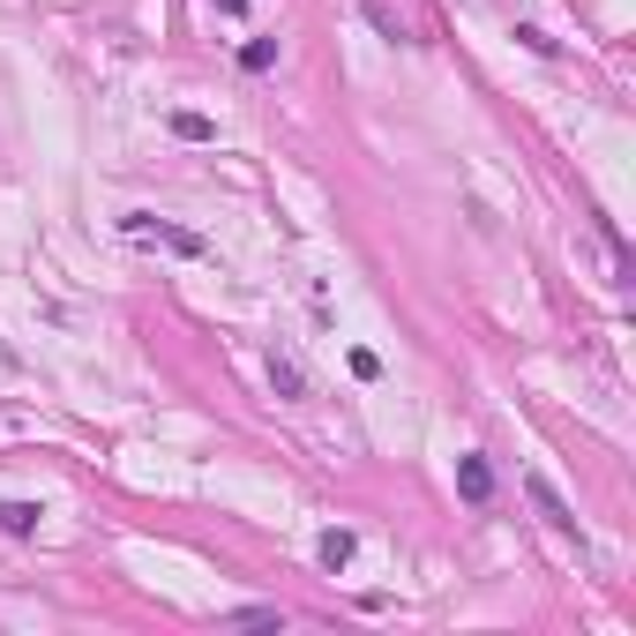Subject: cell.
<instances>
[{"instance_id":"cell-1","label":"cell","mask_w":636,"mask_h":636,"mask_svg":"<svg viewBox=\"0 0 636 636\" xmlns=\"http://www.w3.org/2000/svg\"><path fill=\"white\" fill-rule=\"evenodd\" d=\"M121 232L135 240V248H150V254L211 262V240H203V232H188V225H172V217H158V211H127V217H121Z\"/></svg>"},{"instance_id":"cell-2","label":"cell","mask_w":636,"mask_h":636,"mask_svg":"<svg viewBox=\"0 0 636 636\" xmlns=\"http://www.w3.org/2000/svg\"><path fill=\"white\" fill-rule=\"evenodd\" d=\"M524 495H532V509L547 516V532H561V540H584V524H577V509L561 502V487H554L547 472H524Z\"/></svg>"},{"instance_id":"cell-3","label":"cell","mask_w":636,"mask_h":636,"mask_svg":"<svg viewBox=\"0 0 636 636\" xmlns=\"http://www.w3.org/2000/svg\"><path fill=\"white\" fill-rule=\"evenodd\" d=\"M457 495H465L472 509H487V502H495V465H487L479 450H472V457H457Z\"/></svg>"},{"instance_id":"cell-4","label":"cell","mask_w":636,"mask_h":636,"mask_svg":"<svg viewBox=\"0 0 636 636\" xmlns=\"http://www.w3.org/2000/svg\"><path fill=\"white\" fill-rule=\"evenodd\" d=\"M270 389H277L285 405H307V375H299L293 352H270Z\"/></svg>"},{"instance_id":"cell-5","label":"cell","mask_w":636,"mask_h":636,"mask_svg":"<svg viewBox=\"0 0 636 636\" xmlns=\"http://www.w3.org/2000/svg\"><path fill=\"white\" fill-rule=\"evenodd\" d=\"M315 554H322V569H330V577H338V569H352V554H360V540H352V532H344V524H330V532H322V540H315Z\"/></svg>"},{"instance_id":"cell-6","label":"cell","mask_w":636,"mask_h":636,"mask_svg":"<svg viewBox=\"0 0 636 636\" xmlns=\"http://www.w3.org/2000/svg\"><path fill=\"white\" fill-rule=\"evenodd\" d=\"M38 516H45L38 502H0V532H8V540H31V532H38Z\"/></svg>"},{"instance_id":"cell-7","label":"cell","mask_w":636,"mask_h":636,"mask_svg":"<svg viewBox=\"0 0 636 636\" xmlns=\"http://www.w3.org/2000/svg\"><path fill=\"white\" fill-rule=\"evenodd\" d=\"M225 629H285V606H232Z\"/></svg>"},{"instance_id":"cell-8","label":"cell","mask_w":636,"mask_h":636,"mask_svg":"<svg viewBox=\"0 0 636 636\" xmlns=\"http://www.w3.org/2000/svg\"><path fill=\"white\" fill-rule=\"evenodd\" d=\"M240 68H248V76H270V68H277V38H248L240 45Z\"/></svg>"},{"instance_id":"cell-9","label":"cell","mask_w":636,"mask_h":636,"mask_svg":"<svg viewBox=\"0 0 636 636\" xmlns=\"http://www.w3.org/2000/svg\"><path fill=\"white\" fill-rule=\"evenodd\" d=\"M172 135L180 143H217V121L211 113H172Z\"/></svg>"},{"instance_id":"cell-10","label":"cell","mask_w":636,"mask_h":636,"mask_svg":"<svg viewBox=\"0 0 636 636\" xmlns=\"http://www.w3.org/2000/svg\"><path fill=\"white\" fill-rule=\"evenodd\" d=\"M352 375H360V382H382V352H367V344H352Z\"/></svg>"},{"instance_id":"cell-11","label":"cell","mask_w":636,"mask_h":636,"mask_svg":"<svg viewBox=\"0 0 636 636\" xmlns=\"http://www.w3.org/2000/svg\"><path fill=\"white\" fill-rule=\"evenodd\" d=\"M367 23H375L382 38H405V23H397V15H389V8H382V0H367Z\"/></svg>"},{"instance_id":"cell-12","label":"cell","mask_w":636,"mask_h":636,"mask_svg":"<svg viewBox=\"0 0 636 636\" xmlns=\"http://www.w3.org/2000/svg\"><path fill=\"white\" fill-rule=\"evenodd\" d=\"M217 15H248V0H211Z\"/></svg>"}]
</instances>
